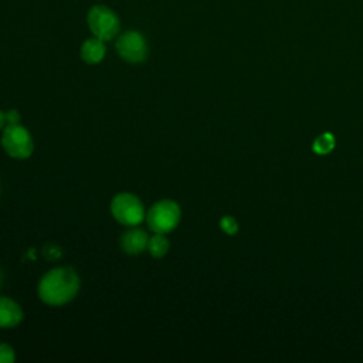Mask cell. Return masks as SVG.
Listing matches in <instances>:
<instances>
[{
    "instance_id": "6da1fadb",
    "label": "cell",
    "mask_w": 363,
    "mask_h": 363,
    "mask_svg": "<svg viewBox=\"0 0 363 363\" xmlns=\"http://www.w3.org/2000/svg\"><path fill=\"white\" fill-rule=\"evenodd\" d=\"M81 286L77 271L71 267H57L47 271L38 281V298L50 306H64L78 294Z\"/></svg>"
},
{
    "instance_id": "9a60e30c",
    "label": "cell",
    "mask_w": 363,
    "mask_h": 363,
    "mask_svg": "<svg viewBox=\"0 0 363 363\" xmlns=\"http://www.w3.org/2000/svg\"><path fill=\"white\" fill-rule=\"evenodd\" d=\"M4 126H6V112L0 109V130H3Z\"/></svg>"
},
{
    "instance_id": "9c48e42d",
    "label": "cell",
    "mask_w": 363,
    "mask_h": 363,
    "mask_svg": "<svg viewBox=\"0 0 363 363\" xmlns=\"http://www.w3.org/2000/svg\"><path fill=\"white\" fill-rule=\"evenodd\" d=\"M105 54H106L105 41L95 37V35L91 37V38H86L82 43L81 50H79L81 60L86 64H91V65L99 64L105 58Z\"/></svg>"
},
{
    "instance_id": "30bf717a",
    "label": "cell",
    "mask_w": 363,
    "mask_h": 363,
    "mask_svg": "<svg viewBox=\"0 0 363 363\" xmlns=\"http://www.w3.org/2000/svg\"><path fill=\"white\" fill-rule=\"evenodd\" d=\"M170 250V242L166 237V234L155 233L152 237H149L147 242V251L153 258H163Z\"/></svg>"
},
{
    "instance_id": "2e32d148",
    "label": "cell",
    "mask_w": 363,
    "mask_h": 363,
    "mask_svg": "<svg viewBox=\"0 0 363 363\" xmlns=\"http://www.w3.org/2000/svg\"><path fill=\"white\" fill-rule=\"evenodd\" d=\"M3 279H4V275H3V271H1V268H0V288H1V285H3Z\"/></svg>"
},
{
    "instance_id": "52a82bcc",
    "label": "cell",
    "mask_w": 363,
    "mask_h": 363,
    "mask_svg": "<svg viewBox=\"0 0 363 363\" xmlns=\"http://www.w3.org/2000/svg\"><path fill=\"white\" fill-rule=\"evenodd\" d=\"M147 242H149L147 233L138 225L128 227V230H125L119 238L122 251L129 255L142 254L145 250H147Z\"/></svg>"
},
{
    "instance_id": "8fae6325",
    "label": "cell",
    "mask_w": 363,
    "mask_h": 363,
    "mask_svg": "<svg viewBox=\"0 0 363 363\" xmlns=\"http://www.w3.org/2000/svg\"><path fill=\"white\" fill-rule=\"evenodd\" d=\"M335 136L329 132H325V133H320L312 143V149L315 153L318 155H328L329 152L333 150L335 147Z\"/></svg>"
},
{
    "instance_id": "ba28073f",
    "label": "cell",
    "mask_w": 363,
    "mask_h": 363,
    "mask_svg": "<svg viewBox=\"0 0 363 363\" xmlns=\"http://www.w3.org/2000/svg\"><path fill=\"white\" fill-rule=\"evenodd\" d=\"M24 319V312L18 302L9 296H0V328L11 329L18 326Z\"/></svg>"
},
{
    "instance_id": "4fadbf2b",
    "label": "cell",
    "mask_w": 363,
    "mask_h": 363,
    "mask_svg": "<svg viewBox=\"0 0 363 363\" xmlns=\"http://www.w3.org/2000/svg\"><path fill=\"white\" fill-rule=\"evenodd\" d=\"M14 359V349L7 343H0V363H13Z\"/></svg>"
},
{
    "instance_id": "8992f818",
    "label": "cell",
    "mask_w": 363,
    "mask_h": 363,
    "mask_svg": "<svg viewBox=\"0 0 363 363\" xmlns=\"http://www.w3.org/2000/svg\"><path fill=\"white\" fill-rule=\"evenodd\" d=\"M115 48L118 55L129 64H140L149 55V45L145 35L136 30L118 34Z\"/></svg>"
},
{
    "instance_id": "7a4b0ae2",
    "label": "cell",
    "mask_w": 363,
    "mask_h": 363,
    "mask_svg": "<svg viewBox=\"0 0 363 363\" xmlns=\"http://www.w3.org/2000/svg\"><path fill=\"white\" fill-rule=\"evenodd\" d=\"M182 210L177 201L163 199L156 201L146 213V224L153 233L169 234L180 223Z\"/></svg>"
},
{
    "instance_id": "5bb4252c",
    "label": "cell",
    "mask_w": 363,
    "mask_h": 363,
    "mask_svg": "<svg viewBox=\"0 0 363 363\" xmlns=\"http://www.w3.org/2000/svg\"><path fill=\"white\" fill-rule=\"evenodd\" d=\"M20 123V113L17 109H10L6 112V125Z\"/></svg>"
},
{
    "instance_id": "5b68a950",
    "label": "cell",
    "mask_w": 363,
    "mask_h": 363,
    "mask_svg": "<svg viewBox=\"0 0 363 363\" xmlns=\"http://www.w3.org/2000/svg\"><path fill=\"white\" fill-rule=\"evenodd\" d=\"M3 150L13 159H28L34 152L31 133L20 123L6 125L1 133Z\"/></svg>"
},
{
    "instance_id": "3957f363",
    "label": "cell",
    "mask_w": 363,
    "mask_h": 363,
    "mask_svg": "<svg viewBox=\"0 0 363 363\" xmlns=\"http://www.w3.org/2000/svg\"><path fill=\"white\" fill-rule=\"evenodd\" d=\"M111 214L122 225H139L146 218L143 201L133 193H118L111 201Z\"/></svg>"
},
{
    "instance_id": "7c38bea8",
    "label": "cell",
    "mask_w": 363,
    "mask_h": 363,
    "mask_svg": "<svg viewBox=\"0 0 363 363\" xmlns=\"http://www.w3.org/2000/svg\"><path fill=\"white\" fill-rule=\"evenodd\" d=\"M220 227L228 235H234L238 231V223L233 216H224L220 220Z\"/></svg>"
},
{
    "instance_id": "277c9868",
    "label": "cell",
    "mask_w": 363,
    "mask_h": 363,
    "mask_svg": "<svg viewBox=\"0 0 363 363\" xmlns=\"http://www.w3.org/2000/svg\"><path fill=\"white\" fill-rule=\"evenodd\" d=\"M86 23L91 33L104 41L113 40L119 34L121 20L118 14L105 4L92 6L86 14Z\"/></svg>"
}]
</instances>
